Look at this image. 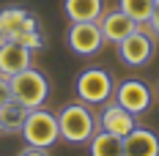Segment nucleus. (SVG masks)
<instances>
[{"mask_svg": "<svg viewBox=\"0 0 159 156\" xmlns=\"http://www.w3.org/2000/svg\"><path fill=\"white\" fill-rule=\"evenodd\" d=\"M58 126H61V140L71 142V145H85L96 134V118L91 107L82 101L66 104L58 115Z\"/></svg>", "mask_w": 159, "mask_h": 156, "instance_id": "nucleus-1", "label": "nucleus"}, {"mask_svg": "<svg viewBox=\"0 0 159 156\" xmlns=\"http://www.w3.org/2000/svg\"><path fill=\"white\" fill-rule=\"evenodd\" d=\"M8 85H11V99L19 101L22 107H28V109L44 107V101L49 96L47 77L39 69H33V66L25 69V71H19V74H14V77H8Z\"/></svg>", "mask_w": 159, "mask_h": 156, "instance_id": "nucleus-2", "label": "nucleus"}, {"mask_svg": "<svg viewBox=\"0 0 159 156\" xmlns=\"http://www.w3.org/2000/svg\"><path fill=\"white\" fill-rule=\"evenodd\" d=\"M28 145H36V148H52L55 142L61 140V126H58V115H52L49 109H28V118L22 123V131H19Z\"/></svg>", "mask_w": 159, "mask_h": 156, "instance_id": "nucleus-3", "label": "nucleus"}, {"mask_svg": "<svg viewBox=\"0 0 159 156\" xmlns=\"http://www.w3.org/2000/svg\"><path fill=\"white\" fill-rule=\"evenodd\" d=\"M74 88H77V99L82 104H88V107L107 104L110 96L115 93V82H112V77L104 69H85V71H80Z\"/></svg>", "mask_w": 159, "mask_h": 156, "instance_id": "nucleus-4", "label": "nucleus"}, {"mask_svg": "<svg viewBox=\"0 0 159 156\" xmlns=\"http://www.w3.org/2000/svg\"><path fill=\"white\" fill-rule=\"evenodd\" d=\"M66 41H69V49L82 58H91L104 47V36H102L99 22H71L66 30Z\"/></svg>", "mask_w": 159, "mask_h": 156, "instance_id": "nucleus-5", "label": "nucleus"}, {"mask_svg": "<svg viewBox=\"0 0 159 156\" xmlns=\"http://www.w3.org/2000/svg\"><path fill=\"white\" fill-rule=\"evenodd\" d=\"M36 28H39V19L28 8H22V6L0 8V44L16 41V36H22L28 30H36Z\"/></svg>", "mask_w": 159, "mask_h": 156, "instance_id": "nucleus-6", "label": "nucleus"}, {"mask_svg": "<svg viewBox=\"0 0 159 156\" xmlns=\"http://www.w3.org/2000/svg\"><path fill=\"white\" fill-rule=\"evenodd\" d=\"M112 99H115V104L129 109L132 115H140V112H145V109L151 107L154 93H151V88L145 85L143 79H124L121 85H115Z\"/></svg>", "mask_w": 159, "mask_h": 156, "instance_id": "nucleus-7", "label": "nucleus"}, {"mask_svg": "<svg viewBox=\"0 0 159 156\" xmlns=\"http://www.w3.org/2000/svg\"><path fill=\"white\" fill-rule=\"evenodd\" d=\"M115 47H118V58L126 66H145L151 60V55H154V36L137 28L132 36H126Z\"/></svg>", "mask_w": 159, "mask_h": 156, "instance_id": "nucleus-8", "label": "nucleus"}, {"mask_svg": "<svg viewBox=\"0 0 159 156\" xmlns=\"http://www.w3.org/2000/svg\"><path fill=\"white\" fill-rule=\"evenodd\" d=\"M99 28H102V36H104V41H110V44H121L126 36L137 30L140 25L126 16L121 8H115V11H104V14L99 16Z\"/></svg>", "mask_w": 159, "mask_h": 156, "instance_id": "nucleus-9", "label": "nucleus"}, {"mask_svg": "<svg viewBox=\"0 0 159 156\" xmlns=\"http://www.w3.org/2000/svg\"><path fill=\"white\" fill-rule=\"evenodd\" d=\"M134 118H137V115H132V112L124 109L121 104L107 101L104 109H102V115H99V126H102V131H110V134H115V137H126L129 131L137 126Z\"/></svg>", "mask_w": 159, "mask_h": 156, "instance_id": "nucleus-10", "label": "nucleus"}, {"mask_svg": "<svg viewBox=\"0 0 159 156\" xmlns=\"http://www.w3.org/2000/svg\"><path fill=\"white\" fill-rule=\"evenodd\" d=\"M33 66V49L22 47L16 41H6L0 44V74L3 77H14L19 71Z\"/></svg>", "mask_w": 159, "mask_h": 156, "instance_id": "nucleus-11", "label": "nucleus"}, {"mask_svg": "<svg viewBox=\"0 0 159 156\" xmlns=\"http://www.w3.org/2000/svg\"><path fill=\"white\" fill-rule=\"evenodd\" d=\"M124 156H159V134L134 126L124 137Z\"/></svg>", "mask_w": 159, "mask_h": 156, "instance_id": "nucleus-12", "label": "nucleus"}, {"mask_svg": "<svg viewBox=\"0 0 159 156\" xmlns=\"http://www.w3.org/2000/svg\"><path fill=\"white\" fill-rule=\"evenodd\" d=\"M63 14L69 22H99L104 0H63Z\"/></svg>", "mask_w": 159, "mask_h": 156, "instance_id": "nucleus-13", "label": "nucleus"}, {"mask_svg": "<svg viewBox=\"0 0 159 156\" xmlns=\"http://www.w3.org/2000/svg\"><path fill=\"white\" fill-rule=\"evenodd\" d=\"M25 118H28V107H22L14 99L6 101V104L0 107V131H3V134H16V131H22Z\"/></svg>", "mask_w": 159, "mask_h": 156, "instance_id": "nucleus-14", "label": "nucleus"}, {"mask_svg": "<svg viewBox=\"0 0 159 156\" xmlns=\"http://www.w3.org/2000/svg\"><path fill=\"white\" fill-rule=\"evenodd\" d=\"M88 148L91 156H124V137H115L110 131H96Z\"/></svg>", "mask_w": 159, "mask_h": 156, "instance_id": "nucleus-15", "label": "nucleus"}, {"mask_svg": "<svg viewBox=\"0 0 159 156\" xmlns=\"http://www.w3.org/2000/svg\"><path fill=\"white\" fill-rule=\"evenodd\" d=\"M154 6H157V0H118V8L126 16H132L137 25H148Z\"/></svg>", "mask_w": 159, "mask_h": 156, "instance_id": "nucleus-16", "label": "nucleus"}, {"mask_svg": "<svg viewBox=\"0 0 159 156\" xmlns=\"http://www.w3.org/2000/svg\"><path fill=\"white\" fill-rule=\"evenodd\" d=\"M16 44H22V47H28V49H39V47H44V36L36 28V30H28V33H22V36H16Z\"/></svg>", "mask_w": 159, "mask_h": 156, "instance_id": "nucleus-17", "label": "nucleus"}, {"mask_svg": "<svg viewBox=\"0 0 159 156\" xmlns=\"http://www.w3.org/2000/svg\"><path fill=\"white\" fill-rule=\"evenodd\" d=\"M6 101H11V85H8V77L0 74V107H3Z\"/></svg>", "mask_w": 159, "mask_h": 156, "instance_id": "nucleus-18", "label": "nucleus"}, {"mask_svg": "<svg viewBox=\"0 0 159 156\" xmlns=\"http://www.w3.org/2000/svg\"><path fill=\"white\" fill-rule=\"evenodd\" d=\"M16 156H49V154H47V148H36V145H25V148H22V151H19Z\"/></svg>", "mask_w": 159, "mask_h": 156, "instance_id": "nucleus-19", "label": "nucleus"}, {"mask_svg": "<svg viewBox=\"0 0 159 156\" xmlns=\"http://www.w3.org/2000/svg\"><path fill=\"white\" fill-rule=\"evenodd\" d=\"M148 28L154 30V36H159V0H157V6H154V14H151V19H148Z\"/></svg>", "mask_w": 159, "mask_h": 156, "instance_id": "nucleus-20", "label": "nucleus"}]
</instances>
